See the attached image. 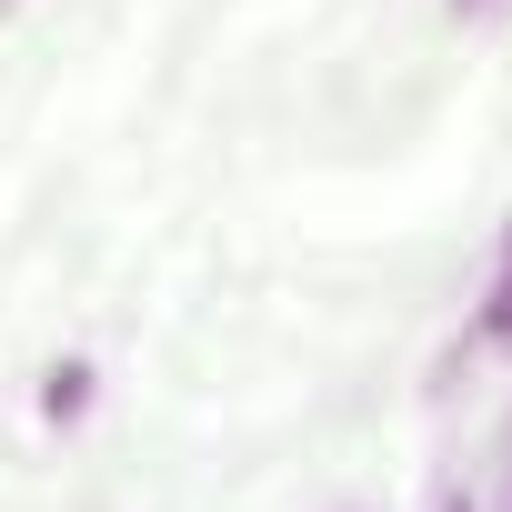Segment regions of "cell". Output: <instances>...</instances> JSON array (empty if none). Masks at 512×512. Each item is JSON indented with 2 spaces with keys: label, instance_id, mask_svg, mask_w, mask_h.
<instances>
[{
  "label": "cell",
  "instance_id": "1",
  "mask_svg": "<svg viewBox=\"0 0 512 512\" xmlns=\"http://www.w3.org/2000/svg\"><path fill=\"white\" fill-rule=\"evenodd\" d=\"M482 342H512V241H502V272H492V302H482Z\"/></svg>",
  "mask_w": 512,
  "mask_h": 512
},
{
  "label": "cell",
  "instance_id": "2",
  "mask_svg": "<svg viewBox=\"0 0 512 512\" xmlns=\"http://www.w3.org/2000/svg\"><path fill=\"white\" fill-rule=\"evenodd\" d=\"M442 512H472V502H442Z\"/></svg>",
  "mask_w": 512,
  "mask_h": 512
},
{
  "label": "cell",
  "instance_id": "3",
  "mask_svg": "<svg viewBox=\"0 0 512 512\" xmlns=\"http://www.w3.org/2000/svg\"><path fill=\"white\" fill-rule=\"evenodd\" d=\"M0 11H11V0H0Z\"/></svg>",
  "mask_w": 512,
  "mask_h": 512
}]
</instances>
